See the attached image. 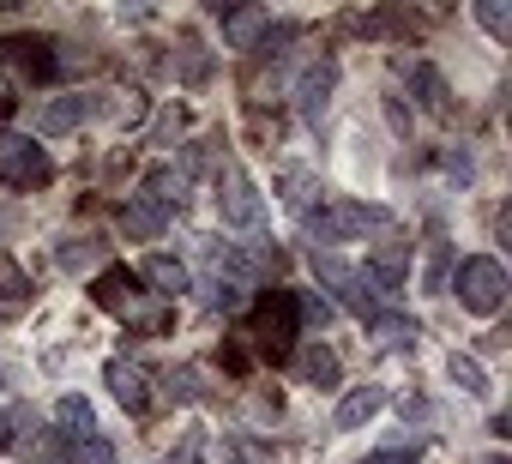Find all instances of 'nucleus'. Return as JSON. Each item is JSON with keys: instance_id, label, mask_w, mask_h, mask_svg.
<instances>
[{"instance_id": "obj_28", "label": "nucleus", "mask_w": 512, "mask_h": 464, "mask_svg": "<svg viewBox=\"0 0 512 464\" xmlns=\"http://www.w3.org/2000/svg\"><path fill=\"white\" fill-rule=\"evenodd\" d=\"M296 314H302V320H314V326H326L338 308H332L326 296H314V290H296Z\"/></svg>"}, {"instance_id": "obj_33", "label": "nucleus", "mask_w": 512, "mask_h": 464, "mask_svg": "<svg viewBox=\"0 0 512 464\" xmlns=\"http://www.w3.org/2000/svg\"><path fill=\"white\" fill-rule=\"evenodd\" d=\"M163 464H199V446H193V440H187V446H181V452H169V458H163Z\"/></svg>"}, {"instance_id": "obj_15", "label": "nucleus", "mask_w": 512, "mask_h": 464, "mask_svg": "<svg viewBox=\"0 0 512 464\" xmlns=\"http://www.w3.org/2000/svg\"><path fill=\"white\" fill-rule=\"evenodd\" d=\"M163 223H169V217H163L157 205H145V199H127V205H121V229H127L133 242H157Z\"/></svg>"}, {"instance_id": "obj_19", "label": "nucleus", "mask_w": 512, "mask_h": 464, "mask_svg": "<svg viewBox=\"0 0 512 464\" xmlns=\"http://www.w3.org/2000/svg\"><path fill=\"white\" fill-rule=\"evenodd\" d=\"M85 115H91V103H85V97H61V103H49V109L37 115V127H43V133H73Z\"/></svg>"}, {"instance_id": "obj_1", "label": "nucleus", "mask_w": 512, "mask_h": 464, "mask_svg": "<svg viewBox=\"0 0 512 464\" xmlns=\"http://www.w3.org/2000/svg\"><path fill=\"white\" fill-rule=\"evenodd\" d=\"M91 296H97V308H109V314L133 320V326H139V332H151V338L169 326V308H145V290H139V278H133L127 266H109V272H97Z\"/></svg>"}, {"instance_id": "obj_6", "label": "nucleus", "mask_w": 512, "mask_h": 464, "mask_svg": "<svg viewBox=\"0 0 512 464\" xmlns=\"http://www.w3.org/2000/svg\"><path fill=\"white\" fill-rule=\"evenodd\" d=\"M217 211H223V223L229 229H260V217H266V199H260V187L247 181V169H223V193H217Z\"/></svg>"}, {"instance_id": "obj_23", "label": "nucleus", "mask_w": 512, "mask_h": 464, "mask_svg": "<svg viewBox=\"0 0 512 464\" xmlns=\"http://www.w3.org/2000/svg\"><path fill=\"white\" fill-rule=\"evenodd\" d=\"M368 326H374V338H386V344H410V338H416V320H410V314H380V308H374Z\"/></svg>"}, {"instance_id": "obj_29", "label": "nucleus", "mask_w": 512, "mask_h": 464, "mask_svg": "<svg viewBox=\"0 0 512 464\" xmlns=\"http://www.w3.org/2000/svg\"><path fill=\"white\" fill-rule=\"evenodd\" d=\"M169 398H175V404H193V398H199V374H193V368H175V374H169Z\"/></svg>"}, {"instance_id": "obj_21", "label": "nucleus", "mask_w": 512, "mask_h": 464, "mask_svg": "<svg viewBox=\"0 0 512 464\" xmlns=\"http://www.w3.org/2000/svg\"><path fill=\"white\" fill-rule=\"evenodd\" d=\"M55 260H61V272H85V266L103 260V242H91V236H67V242L55 248Z\"/></svg>"}, {"instance_id": "obj_24", "label": "nucleus", "mask_w": 512, "mask_h": 464, "mask_svg": "<svg viewBox=\"0 0 512 464\" xmlns=\"http://www.w3.org/2000/svg\"><path fill=\"white\" fill-rule=\"evenodd\" d=\"M25 296H31V278L19 272L13 254H0V302H25Z\"/></svg>"}, {"instance_id": "obj_26", "label": "nucleus", "mask_w": 512, "mask_h": 464, "mask_svg": "<svg viewBox=\"0 0 512 464\" xmlns=\"http://www.w3.org/2000/svg\"><path fill=\"white\" fill-rule=\"evenodd\" d=\"M7 422H13V452H19V458H31V440H37V410H31V404H19Z\"/></svg>"}, {"instance_id": "obj_10", "label": "nucleus", "mask_w": 512, "mask_h": 464, "mask_svg": "<svg viewBox=\"0 0 512 464\" xmlns=\"http://www.w3.org/2000/svg\"><path fill=\"white\" fill-rule=\"evenodd\" d=\"M103 380H109V392L121 398V410H133V416H145V410H151V386H145V374H139L133 362H121V356H115V362L103 368Z\"/></svg>"}, {"instance_id": "obj_5", "label": "nucleus", "mask_w": 512, "mask_h": 464, "mask_svg": "<svg viewBox=\"0 0 512 464\" xmlns=\"http://www.w3.org/2000/svg\"><path fill=\"white\" fill-rule=\"evenodd\" d=\"M374 223H386L380 205H350V199H338V205H326V211L308 217V236H314V242H356V236H368Z\"/></svg>"}, {"instance_id": "obj_31", "label": "nucleus", "mask_w": 512, "mask_h": 464, "mask_svg": "<svg viewBox=\"0 0 512 464\" xmlns=\"http://www.w3.org/2000/svg\"><path fill=\"white\" fill-rule=\"evenodd\" d=\"M362 464H416V458H410V446H392V452H368Z\"/></svg>"}, {"instance_id": "obj_14", "label": "nucleus", "mask_w": 512, "mask_h": 464, "mask_svg": "<svg viewBox=\"0 0 512 464\" xmlns=\"http://www.w3.org/2000/svg\"><path fill=\"white\" fill-rule=\"evenodd\" d=\"M296 368H302V380L308 386H338V350H326V344H302L296 350Z\"/></svg>"}, {"instance_id": "obj_20", "label": "nucleus", "mask_w": 512, "mask_h": 464, "mask_svg": "<svg viewBox=\"0 0 512 464\" xmlns=\"http://www.w3.org/2000/svg\"><path fill=\"white\" fill-rule=\"evenodd\" d=\"M404 79H410V91H422L428 109H446V85H440V73L428 61H404Z\"/></svg>"}, {"instance_id": "obj_8", "label": "nucleus", "mask_w": 512, "mask_h": 464, "mask_svg": "<svg viewBox=\"0 0 512 464\" xmlns=\"http://www.w3.org/2000/svg\"><path fill=\"white\" fill-rule=\"evenodd\" d=\"M0 61H13L25 79H37V85H49L55 73H61V61H55V43H43V37H19V43H0Z\"/></svg>"}, {"instance_id": "obj_7", "label": "nucleus", "mask_w": 512, "mask_h": 464, "mask_svg": "<svg viewBox=\"0 0 512 464\" xmlns=\"http://www.w3.org/2000/svg\"><path fill=\"white\" fill-rule=\"evenodd\" d=\"M314 272H320V284H326V290H338V302H344L350 314H362V320L374 314V302H368V290H362V272H356V266H344L338 254H314Z\"/></svg>"}, {"instance_id": "obj_4", "label": "nucleus", "mask_w": 512, "mask_h": 464, "mask_svg": "<svg viewBox=\"0 0 512 464\" xmlns=\"http://www.w3.org/2000/svg\"><path fill=\"white\" fill-rule=\"evenodd\" d=\"M55 169H49V151L37 145V139H25V133H0V181L7 187H43Z\"/></svg>"}, {"instance_id": "obj_9", "label": "nucleus", "mask_w": 512, "mask_h": 464, "mask_svg": "<svg viewBox=\"0 0 512 464\" xmlns=\"http://www.w3.org/2000/svg\"><path fill=\"white\" fill-rule=\"evenodd\" d=\"M404 272H410V242H374L362 284H374V290H398Z\"/></svg>"}, {"instance_id": "obj_11", "label": "nucleus", "mask_w": 512, "mask_h": 464, "mask_svg": "<svg viewBox=\"0 0 512 464\" xmlns=\"http://www.w3.org/2000/svg\"><path fill=\"white\" fill-rule=\"evenodd\" d=\"M133 278H139V284H151V290H157L163 302L187 296V284H193V278H187V266H181V260H169V254H151V260H145V266H139Z\"/></svg>"}, {"instance_id": "obj_18", "label": "nucleus", "mask_w": 512, "mask_h": 464, "mask_svg": "<svg viewBox=\"0 0 512 464\" xmlns=\"http://www.w3.org/2000/svg\"><path fill=\"white\" fill-rule=\"evenodd\" d=\"M181 187H187V181H181L169 163H157V169L145 175V205H157V211L169 217V205H181Z\"/></svg>"}, {"instance_id": "obj_27", "label": "nucleus", "mask_w": 512, "mask_h": 464, "mask_svg": "<svg viewBox=\"0 0 512 464\" xmlns=\"http://www.w3.org/2000/svg\"><path fill=\"white\" fill-rule=\"evenodd\" d=\"M476 19H482V31H488V37H512V7H506V0H482Z\"/></svg>"}, {"instance_id": "obj_22", "label": "nucleus", "mask_w": 512, "mask_h": 464, "mask_svg": "<svg viewBox=\"0 0 512 464\" xmlns=\"http://www.w3.org/2000/svg\"><path fill=\"white\" fill-rule=\"evenodd\" d=\"M446 374H452V380H458L470 398H488V374H482V362H476V356L452 350V356H446Z\"/></svg>"}, {"instance_id": "obj_17", "label": "nucleus", "mask_w": 512, "mask_h": 464, "mask_svg": "<svg viewBox=\"0 0 512 464\" xmlns=\"http://www.w3.org/2000/svg\"><path fill=\"white\" fill-rule=\"evenodd\" d=\"M55 422H61V434H73V440H91V434H97V410H91L79 392H67V398L55 404Z\"/></svg>"}, {"instance_id": "obj_25", "label": "nucleus", "mask_w": 512, "mask_h": 464, "mask_svg": "<svg viewBox=\"0 0 512 464\" xmlns=\"http://www.w3.org/2000/svg\"><path fill=\"white\" fill-rule=\"evenodd\" d=\"M211 308H217V314H241V308H247V284H241V278H217V284H211Z\"/></svg>"}, {"instance_id": "obj_34", "label": "nucleus", "mask_w": 512, "mask_h": 464, "mask_svg": "<svg viewBox=\"0 0 512 464\" xmlns=\"http://www.w3.org/2000/svg\"><path fill=\"white\" fill-rule=\"evenodd\" d=\"M0 422H7V416H0Z\"/></svg>"}, {"instance_id": "obj_13", "label": "nucleus", "mask_w": 512, "mask_h": 464, "mask_svg": "<svg viewBox=\"0 0 512 464\" xmlns=\"http://www.w3.org/2000/svg\"><path fill=\"white\" fill-rule=\"evenodd\" d=\"M266 31H272V13H266V7H241V13H229V19H223L229 49H253Z\"/></svg>"}, {"instance_id": "obj_32", "label": "nucleus", "mask_w": 512, "mask_h": 464, "mask_svg": "<svg viewBox=\"0 0 512 464\" xmlns=\"http://www.w3.org/2000/svg\"><path fill=\"white\" fill-rule=\"evenodd\" d=\"M440 278H446V242H434V266H428V284L440 290Z\"/></svg>"}, {"instance_id": "obj_2", "label": "nucleus", "mask_w": 512, "mask_h": 464, "mask_svg": "<svg viewBox=\"0 0 512 464\" xmlns=\"http://www.w3.org/2000/svg\"><path fill=\"white\" fill-rule=\"evenodd\" d=\"M452 296H458L464 314H476V320L500 314V308H506V266L488 260V254H470V260L452 272Z\"/></svg>"}, {"instance_id": "obj_12", "label": "nucleus", "mask_w": 512, "mask_h": 464, "mask_svg": "<svg viewBox=\"0 0 512 464\" xmlns=\"http://www.w3.org/2000/svg\"><path fill=\"white\" fill-rule=\"evenodd\" d=\"M332 85H338V67H332V61H314V67L296 79V109H302V115H320V109L332 103Z\"/></svg>"}, {"instance_id": "obj_3", "label": "nucleus", "mask_w": 512, "mask_h": 464, "mask_svg": "<svg viewBox=\"0 0 512 464\" xmlns=\"http://www.w3.org/2000/svg\"><path fill=\"white\" fill-rule=\"evenodd\" d=\"M296 332H302L296 290H266L260 302H253V338H260V350H266L272 362L296 350Z\"/></svg>"}, {"instance_id": "obj_30", "label": "nucleus", "mask_w": 512, "mask_h": 464, "mask_svg": "<svg viewBox=\"0 0 512 464\" xmlns=\"http://www.w3.org/2000/svg\"><path fill=\"white\" fill-rule=\"evenodd\" d=\"M73 464H109V440H79V452H73Z\"/></svg>"}, {"instance_id": "obj_16", "label": "nucleus", "mask_w": 512, "mask_h": 464, "mask_svg": "<svg viewBox=\"0 0 512 464\" xmlns=\"http://www.w3.org/2000/svg\"><path fill=\"white\" fill-rule=\"evenodd\" d=\"M380 404H386V392H380V386H356V392L338 404V428H362V422H374V416H380Z\"/></svg>"}]
</instances>
